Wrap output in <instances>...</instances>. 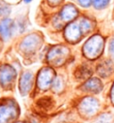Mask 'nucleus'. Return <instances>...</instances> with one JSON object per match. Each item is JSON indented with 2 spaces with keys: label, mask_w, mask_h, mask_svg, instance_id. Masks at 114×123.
Wrapping results in <instances>:
<instances>
[{
  "label": "nucleus",
  "mask_w": 114,
  "mask_h": 123,
  "mask_svg": "<svg viewBox=\"0 0 114 123\" xmlns=\"http://www.w3.org/2000/svg\"><path fill=\"white\" fill-rule=\"evenodd\" d=\"M103 46V38L99 35L93 36L85 45L84 50L88 56H96L101 53Z\"/></svg>",
  "instance_id": "f257e3e1"
},
{
  "label": "nucleus",
  "mask_w": 114,
  "mask_h": 123,
  "mask_svg": "<svg viewBox=\"0 0 114 123\" xmlns=\"http://www.w3.org/2000/svg\"><path fill=\"white\" fill-rule=\"evenodd\" d=\"M81 33H82V31H81L80 26L76 24V23H71L66 28V31H65L66 37L70 41H77V40H78L80 38Z\"/></svg>",
  "instance_id": "f03ea898"
},
{
  "label": "nucleus",
  "mask_w": 114,
  "mask_h": 123,
  "mask_svg": "<svg viewBox=\"0 0 114 123\" xmlns=\"http://www.w3.org/2000/svg\"><path fill=\"white\" fill-rule=\"evenodd\" d=\"M13 22L10 19H6L0 23V34L4 39H8L13 30Z\"/></svg>",
  "instance_id": "7ed1b4c3"
},
{
  "label": "nucleus",
  "mask_w": 114,
  "mask_h": 123,
  "mask_svg": "<svg viewBox=\"0 0 114 123\" xmlns=\"http://www.w3.org/2000/svg\"><path fill=\"white\" fill-rule=\"evenodd\" d=\"M78 15V10L76 7L71 5H68L63 7L62 12H61V17L63 21H71L74 18H76Z\"/></svg>",
  "instance_id": "20e7f679"
},
{
  "label": "nucleus",
  "mask_w": 114,
  "mask_h": 123,
  "mask_svg": "<svg viewBox=\"0 0 114 123\" xmlns=\"http://www.w3.org/2000/svg\"><path fill=\"white\" fill-rule=\"evenodd\" d=\"M79 26L82 33H86V32H88V31H91V29H92V22H90L88 19L84 18L81 20Z\"/></svg>",
  "instance_id": "39448f33"
},
{
  "label": "nucleus",
  "mask_w": 114,
  "mask_h": 123,
  "mask_svg": "<svg viewBox=\"0 0 114 123\" xmlns=\"http://www.w3.org/2000/svg\"><path fill=\"white\" fill-rule=\"evenodd\" d=\"M110 0H93L94 6L96 9H102L108 6Z\"/></svg>",
  "instance_id": "423d86ee"
},
{
  "label": "nucleus",
  "mask_w": 114,
  "mask_h": 123,
  "mask_svg": "<svg viewBox=\"0 0 114 123\" xmlns=\"http://www.w3.org/2000/svg\"><path fill=\"white\" fill-rule=\"evenodd\" d=\"M99 85H100V83H99L98 80H91V81H89L88 83L86 84V86H88V88H89V89H91V90L97 89V87H98Z\"/></svg>",
  "instance_id": "0eeeda50"
},
{
  "label": "nucleus",
  "mask_w": 114,
  "mask_h": 123,
  "mask_svg": "<svg viewBox=\"0 0 114 123\" xmlns=\"http://www.w3.org/2000/svg\"><path fill=\"white\" fill-rule=\"evenodd\" d=\"M91 1L92 0H78L79 4L84 7H88L91 5Z\"/></svg>",
  "instance_id": "6e6552de"
},
{
  "label": "nucleus",
  "mask_w": 114,
  "mask_h": 123,
  "mask_svg": "<svg viewBox=\"0 0 114 123\" xmlns=\"http://www.w3.org/2000/svg\"><path fill=\"white\" fill-rule=\"evenodd\" d=\"M110 53L111 54V55L114 56V38L110 43Z\"/></svg>",
  "instance_id": "1a4fd4ad"
},
{
  "label": "nucleus",
  "mask_w": 114,
  "mask_h": 123,
  "mask_svg": "<svg viewBox=\"0 0 114 123\" xmlns=\"http://www.w3.org/2000/svg\"><path fill=\"white\" fill-rule=\"evenodd\" d=\"M52 2H54V3H55V4H56V3L58 4L59 2H61V0H53Z\"/></svg>",
  "instance_id": "9d476101"
},
{
  "label": "nucleus",
  "mask_w": 114,
  "mask_h": 123,
  "mask_svg": "<svg viewBox=\"0 0 114 123\" xmlns=\"http://www.w3.org/2000/svg\"><path fill=\"white\" fill-rule=\"evenodd\" d=\"M26 3H28V2H30V1H31V0H24Z\"/></svg>",
  "instance_id": "9b49d317"
}]
</instances>
